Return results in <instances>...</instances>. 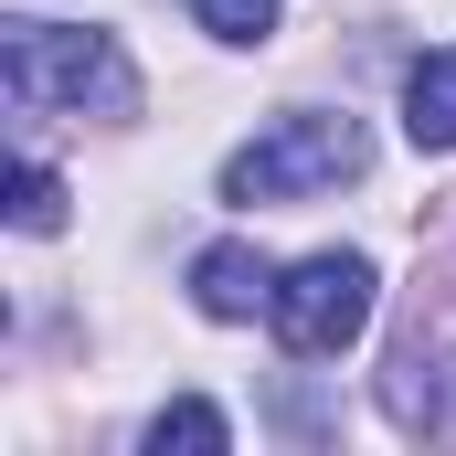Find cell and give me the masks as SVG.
I'll return each mask as SVG.
<instances>
[{
    "mask_svg": "<svg viewBox=\"0 0 456 456\" xmlns=\"http://www.w3.org/2000/svg\"><path fill=\"white\" fill-rule=\"evenodd\" d=\"M371 170V138L361 117H330V107H297L276 117L265 138H244L224 159V202H308V191H340Z\"/></svg>",
    "mask_w": 456,
    "mask_h": 456,
    "instance_id": "7a4b0ae2",
    "label": "cell"
},
{
    "mask_svg": "<svg viewBox=\"0 0 456 456\" xmlns=\"http://www.w3.org/2000/svg\"><path fill=\"white\" fill-rule=\"evenodd\" d=\"M11 224H21V233H53V224H64V181H53L43 159L11 170Z\"/></svg>",
    "mask_w": 456,
    "mask_h": 456,
    "instance_id": "52a82bcc",
    "label": "cell"
},
{
    "mask_svg": "<svg viewBox=\"0 0 456 456\" xmlns=\"http://www.w3.org/2000/svg\"><path fill=\"white\" fill-rule=\"evenodd\" d=\"M276 11H287V0H191V21H202L213 43H265Z\"/></svg>",
    "mask_w": 456,
    "mask_h": 456,
    "instance_id": "ba28073f",
    "label": "cell"
},
{
    "mask_svg": "<svg viewBox=\"0 0 456 456\" xmlns=\"http://www.w3.org/2000/svg\"><path fill=\"white\" fill-rule=\"evenodd\" d=\"M265 297H276V265H265L255 244H213V255L191 265V308H202V319H255Z\"/></svg>",
    "mask_w": 456,
    "mask_h": 456,
    "instance_id": "277c9868",
    "label": "cell"
},
{
    "mask_svg": "<svg viewBox=\"0 0 456 456\" xmlns=\"http://www.w3.org/2000/svg\"><path fill=\"white\" fill-rule=\"evenodd\" d=\"M265 319H276V340L297 361H340L371 330V255H308V265H287L276 297H265Z\"/></svg>",
    "mask_w": 456,
    "mask_h": 456,
    "instance_id": "3957f363",
    "label": "cell"
},
{
    "mask_svg": "<svg viewBox=\"0 0 456 456\" xmlns=\"http://www.w3.org/2000/svg\"><path fill=\"white\" fill-rule=\"evenodd\" d=\"M0 86L21 117H138V64L117 32H64V21H0Z\"/></svg>",
    "mask_w": 456,
    "mask_h": 456,
    "instance_id": "6da1fadb",
    "label": "cell"
},
{
    "mask_svg": "<svg viewBox=\"0 0 456 456\" xmlns=\"http://www.w3.org/2000/svg\"><path fill=\"white\" fill-rule=\"evenodd\" d=\"M403 138L414 149H456V43H436L403 75Z\"/></svg>",
    "mask_w": 456,
    "mask_h": 456,
    "instance_id": "5b68a950",
    "label": "cell"
},
{
    "mask_svg": "<svg viewBox=\"0 0 456 456\" xmlns=\"http://www.w3.org/2000/svg\"><path fill=\"white\" fill-rule=\"evenodd\" d=\"M138 446H149V456H170V446H181V456H224V446H233V425L213 414V403H159Z\"/></svg>",
    "mask_w": 456,
    "mask_h": 456,
    "instance_id": "8992f818",
    "label": "cell"
}]
</instances>
